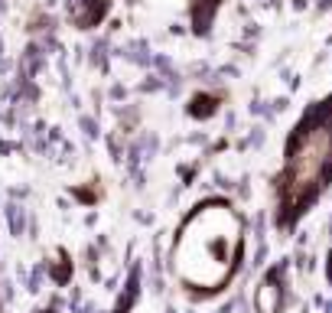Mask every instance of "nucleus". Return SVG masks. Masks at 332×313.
<instances>
[{"label": "nucleus", "mask_w": 332, "mask_h": 313, "mask_svg": "<svg viewBox=\"0 0 332 313\" xmlns=\"http://www.w3.org/2000/svg\"><path fill=\"white\" fill-rule=\"evenodd\" d=\"M332 186V92L313 101L293 124L283 144V163L274 180L277 212L283 222H297Z\"/></svg>", "instance_id": "1"}, {"label": "nucleus", "mask_w": 332, "mask_h": 313, "mask_svg": "<svg viewBox=\"0 0 332 313\" xmlns=\"http://www.w3.org/2000/svg\"><path fill=\"white\" fill-rule=\"evenodd\" d=\"M241 222L225 202H205L183 222L173 245V271L192 290H218L235 274Z\"/></svg>", "instance_id": "2"}]
</instances>
